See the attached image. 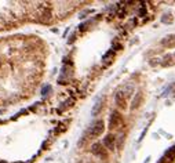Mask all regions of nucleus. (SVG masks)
I'll return each instance as SVG.
<instances>
[{
  "label": "nucleus",
  "mask_w": 175,
  "mask_h": 163,
  "mask_svg": "<svg viewBox=\"0 0 175 163\" xmlns=\"http://www.w3.org/2000/svg\"><path fill=\"white\" fill-rule=\"evenodd\" d=\"M103 130H105V123H103V120H97V122H94L93 126L90 127L88 130V133H90V137H98V135H101L103 133Z\"/></svg>",
  "instance_id": "1"
},
{
  "label": "nucleus",
  "mask_w": 175,
  "mask_h": 163,
  "mask_svg": "<svg viewBox=\"0 0 175 163\" xmlns=\"http://www.w3.org/2000/svg\"><path fill=\"white\" fill-rule=\"evenodd\" d=\"M123 119H122V115L119 111H113L110 114V118H109V127L110 128H117L120 124H122Z\"/></svg>",
  "instance_id": "2"
},
{
  "label": "nucleus",
  "mask_w": 175,
  "mask_h": 163,
  "mask_svg": "<svg viewBox=\"0 0 175 163\" xmlns=\"http://www.w3.org/2000/svg\"><path fill=\"white\" fill-rule=\"evenodd\" d=\"M91 153L93 155H95V156H98V158H101V159H105L106 158V149H105V147H103L101 143H95L93 144V147H91Z\"/></svg>",
  "instance_id": "3"
},
{
  "label": "nucleus",
  "mask_w": 175,
  "mask_h": 163,
  "mask_svg": "<svg viewBox=\"0 0 175 163\" xmlns=\"http://www.w3.org/2000/svg\"><path fill=\"white\" fill-rule=\"evenodd\" d=\"M115 102L120 109H126L127 108V97L124 95L123 90H119L115 94Z\"/></svg>",
  "instance_id": "4"
},
{
  "label": "nucleus",
  "mask_w": 175,
  "mask_h": 163,
  "mask_svg": "<svg viewBox=\"0 0 175 163\" xmlns=\"http://www.w3.org/2000/svg\"><path fill=\"white\" fill-rule=\"evenodd\" d=\"M102 145L105 147V149L113 151V149L116 148V135H113V134H108L106 137H103Z\"/></svg>",
  "instance_id": "5"
},
{
  "label": "nucleus",
  "mask_w": 175,
  "mask_h": 163,
  "mask_svg": "<svg viewBox=\"0 0 175 163\" xmlns=\"http://www.w3.org/2000/svg\"><path fill=\"white\" fill-rule=\"evenodd\" d=\"M113 57H115V51L113 50H110V51H108L106 54H105V57L102 58V65L103 66H108V65L112 62V59Z\"/></svg>",
  "instance_id": "6"
},
{
  "label": "nucleus",
  "mask_w": 175,
  "mask_h": 163,
  "mask_svg": "<svg viewBox=\"0 0 175 163\" xmlns=\"http://www.w3.org/2000/svg\"><path fill=\"white\" fill-rule=\"evenodd\" d=\"M139 101H141V94H136V97L135 98H134V101H132V105H131V108L134 109V108H136V107H138V102H139Z\"/></svg>",
  "instance_id": "7"
},
{
  "label": "nucleus",
  "mask_w": 175,
  "mask_h": 163,
  "mask_svg": "<svg viewBox=\"0 0 175 163\" xmlns=\"http://www.w3.org/2000/svg\"><path fill=\"white\" fill-rule=\"evenodd\" d=\"M171 21H172L171 17H163V22H171Z\"/></svg>",
  "instance_id": "8"
}]
</instances>
